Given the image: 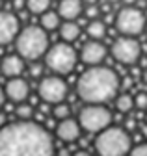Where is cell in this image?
<instances>
[{
	"label": "cell",
	"mask_w": 147,
	"mask_h": 156,
	"mask_svg": "<svg viewBox=\"0 0 147 156\" xmlns=\"http://www.w3.org/2000/svg\"><path fill=\"white\" fill-rule=\"evenodd\" d=\"M0 156H54V141L47 128L32 119L0 126Z\"/></svg>",
	"instance_id": "1"
},
{
	"label": "cell",
	"mask_w": 147,
	"mask_h": 156,
	"mask_svg": "<svg viewBox=\"0 0 147 156\" xmlns=\"http://www.w3.org/2000/svg\"><path fill=\"white\" fill-rule=\"evenodd\" d=\"M119 84L121 82L116 71L102 65H91L78 78L77 95L86 104H104L116 99Z\"/></svg>",
	"instance_id": "2"
},
{
	"label": "cell",
	"mask_w": 147,
	"mask_h": 156,
	"mask_svg": "<svg viewBox=\"0 0 147 156\" xmlns=\"http://www.w3.org/2000/svg\"><path fill=\"white\" fill-rule=\"evenodd\" d=\"M17 54H21L26 62H38L45 58L48 50V32L43 26H26L19 30L15 37Z\"/></svg>",
	"instance_id": "3"
},
{
	"label": "cell",
	"mask_w": 147,
	"mask_h": 156,
	"mask_svg": "<svg viewBox=\"0 0 147 156\" xmlns=\"http://www.w3.org/2000/svg\"><path fill=\"white\" fill-rule=\"evenodd\" d=\"M132 138L123 126H106L95 138V151L99 156H128Z\"/></svg>",
	"instance_id": "4"
},
{
	"label": "cell",
	"mask_w": 147,
	"mask_h": 156,
	"mask_svg": "<svg viewBox=\"0 0 147 156\" xmlns=\"http://www.w3.org/2000/svg\"><path fill=\"white\" fill-rule=\"evenodd\" d=\"M77 62H78V54L71 47V43H67V41H62V43L48 47V50L45 54V65L54 74H60V76L69 74L75 69Z\"/></svg>",
	"instance_id": "5"
},
{
	"label": "cell",
	"mask_w": 147,
	"mask_h": 156,
	"mask_svg": "<svg viewBox=\"0 0 147 156\" xmlns=\"http://www.w3.org/2000/svg\"><path fill=\"white\" fill-rule=\"evenodd\" d=\"M78 123L86 132L99 134L112 125V113L104 104H86L78 112Z\"/></svg>",
	"instance_id": "6"
},
{
	"label": "cell",
	"mask_w": 147,
	"mask_h": 156,
	"mask_svg": "<svg viewBox=\"0 0 147 156\" xmlns=\"http://www.w3.org/2000/svg\"><path fill=\"white\" fill-rule=\"evenodd\" d=\"M145 15L136 6H125L116 15V28L121 35H140L145 30Z\"/></svg>",
	"instance_id": "7"
},
{
	"label": "cell",
	"mask_w": 147,
	"mask_h": 156,
	"mask_svg": "<svg viewBox=\"0 0 147 156\" xmlns=\"http://www.w3.org/2000/svg\"><path fill=\"white\" fill-rule=\"evenodd\" d=\"M112 56L121 65H134L142 56V45L132 35H121L112 43Z\"/></svg>",
	"instance_id": "8"
},
{
	"label": "cell",
	"mask_w": 147,
	"mask_h": 156,
	"mask_svg": "<svg viewBox=\"0 0 147 156\" xmlns=\"http://www.w3.org/2000/svg\"><path fill=\"white\" fill-rule=\"evenodd\" d=\"M67 84L60 74H50L41 78V82L38 86V93H39V99L47 104H58L63 102L65 97H67Z\"/></svg>",
	"instance_id": "9"
},
{
	"label": "cell",
	"mask_w": 147,
	"mask_h": 156,
	"mask_svg": "<svg viewBox=\"0 0 147 156\" xmlns=\"http://www.w3.org/2000/svg\"><path fill=\"white\" fill-rule=\"evenodd\" d=\"M19 30V17L11 11L0 9V47H6L11 41H15Z\"/></svg>",
	"instance_id": "10"
},
{
	"label": "cell",
	"mask_w": 147,
	"mask_h": 156,
	"mask_svg": "<svg viewBox=\"0 0 147 156\" xmlns=\"http://www.w3.org/2000/svg\"><path fill=\"white\" fill-rule=\"evenodd\" d=\"M108 54V48L99 41V39H93V41L84 43L82 50H80V60L86 65H101L104 62V58Z\"/></svg>",
	"instance_id": "11"
},
{
	"label": "cell",
	"mask_w": 147,
	"mask_h": 156,
	"mask_svg": "<svg viewBox=\"0 0 147 156\" xmlns=\"http://www.w3.org/2000/svg\"><path fill=\"white\" fill-rule=\"evenodd\" d=\"M4 91H6V97H8L11 102L19 104V102H24V101L28 99V95H30V86H28V82L24 80V78L13 76V78H9V80H8Z\"/></svg>",
	"instance_id": "12"
},
{
	"label": "cell",
	"mask_w": 147,
	"mask_h": 156,
	"mask_svg": "<svg viewBox=\"0 0 147 156\" xmlns=\"http://www.w3.org/2000/svg\"><path fill=\"white\" fill-rule=\"evenodd\" d=\"M80 123L75 121V119H71V117H65V119H62L58 125H56V136H58V140L65 141V143H73V141H77L80 138Z\"/></svg>",
	"instance_id": "13"
},
{
	"label": "cell",
	"mask_w": 147,
	"mask_h": 156,
	"mask_svg": "<svg viewBox=\"0 0 147 156\" xmlns=\"http://www.w3.org/2000/svg\"><path fill=\"white\" fill-rule=\"evenodd\" d=\"M24 58L21 54H9L0 62V73L6 78H13V76H21L24 73Z\"/></svg>",
	"instance_id": "14"
},
{
	"label": "cell",
	"mask_w": 147,
	"mask_h": 156,
	"mask_svg": "<svg viewBox=\"0 0 147 156\" xmlns=\"http://www.w3.org/2000/svg\"><path fill=\"white\" fill-rule=\"evenodd\" d=\"M84 11V0H60L58 13L63 21H77Z\"/></svg>",
	"instance_id": "15"
},
{
	"label": "cell",
	"mask_w": 147,
	"mask_h": 156,
	"mask_svg": "<svg viewBox=\"0 0 147 156\" xmlns=\"http://www.w3.org/2000/svg\"><path fill=\"white\" fill-rule=\"evenodd\" d=\"M58 30H60V37L63 39V41H67V43H73V41H77V39L80 37V26L75 21L62 23Z\"/></svg>",
	"instance_id": "16"
},
{
	"label": "cell",
	"mask_w": 147,
	"mask_h": 156,
	"mask_svg": "<svg viewBox=\"0 0 147 156\" xmlns=\"http://www.w3.org/2000/svg\"><path fill=\"white\" fill-rule=\"evenodd\" d=\"M60 13H56V11H50V9H47L45 13H41L39 15V26H43L47 32H54L56 28H60Z\"/></svg>",
	"instance_id": "17"
},
{
	"label": "cell",
	"mask_w": 147,
	"mask_h": 156,
	"mask_svg": "<svg viewBox=\"0 0 147 156\" xmlns=\"http://www.w3.org/2000/svg\"><path fill=\"white\" fill-rule=\"evenodd\" d=\"M88 35L91 39H102L106 35V23L102 19H91V23L88 24Z\"/></svg>",
	"instance_id": "18"
},
{
	"label": "cell",
	"mask_w": 147,
	"mask_h": 156,
	"mask_svg": "<svg viewBox=\"0 0 147 156\" xmlns=\"http://www.w3.org/2000/svg\"><path fill=\"white\" fill-rule=\"evenodd\" d=\"M134 108V97L128 93H121L116 97V110L121 113H128Z\"/></svg>",
	"instance_id": "19"
},
{
	"label": "cell",
	"mask_w": 147,
	"mask_h": 156,
	"mask_svg": "<svg viewBox=\"0 0 147 156\" xmlns=\"http://www.w3.org/2000/svg\"><path fill=\"white\" fill-rule=\"evenodd\" d=\"M52 0H26V9L34 15H41L50 8Z\"/></svg>",
	"instance_id": "20"
},
{
	"label": "cell",
	"mask_w": 147,
	"mask_h": 156,
	"mask_svg": "<svg viewBox=\"0 0 147 156\" xmlns=\"http://www.w3.org/2000/svg\"><path fill=\"white\" fill-rule=\"evenodd\" d=\"M52 117H54V119H58V121L65 119V117H71V108H69V104H65V102L54 104V106H52Z\"/></svg>",
	"instance_id": "21"
},
{
	"label": "cell",
	"mask_w": 147,
	"mask_h": 156,
	"mask_svg": "<svg viewBox=\"0 0 147 156\" xmlns=\"http://www.w3.org/2000/svg\"><path fill=\"white\" fill-rule=\"evenodd\" d=\"M15 115L19 117V119H32V115H34L32 104H26V101L24 102H19V104H17V108H15Z\"/></svg>",
	"instance_id": "22"
},
{
	"label": "cell",
	"mask_w": 147,
	"mask_h": 156,
	"mask_svg": "<svg viewBox=\"0 0 147 156\" xmlns=\"http://www.w3.org/2000/svg\"><path fill=\"white\" fill-rule=\"evenodd\" d=\"M134 108L138 110H147V93H138L134 97Z\"/></svg>",
	"instance_id": "23"
},
{
	"label": "cell",
	"mask_w": 147,
	"mask_h": 156,
	"mask_svg": "<svg viewBox=\"0 0 147 156\" xmlns=\"http://www.w3.org/2000/svg\"><path fill=\"white\" fill-rule=\"evenodd\" d=\"M128 156H147V143H142V145H136L131 149Z\"/></svg>",
	"instance_id": "24"
},
{
	"label": "cell",
	"mask_w": 147,
	"mask_h": 156,
	"mask_svg": "<svg viewBox=\"0 0 147 156\" xmlns=\"http://www.w3.org/2000/svg\"><path fill=\"white\" fill-rule=\"evenodd\" d=\"M86 15H88L89 19H97V17L101 15V9H99L95 4H89V8L86 9Z\"/></svg>",
	"instance_id": "25"
},
{
	"label": "cell",
	"mask_w": 147,
	"mask_h": 156,
	"mask_svg": "<svg viewBox=\"0 0 147 156\" xmlns=\"http://www.w3.org/2000/svg\"><path fill=\"white\" fill-rule=\"evenodd\" d=\"M6 99H8V97H6V91H4L2 87H0V108H2V106H4V102H6Z\"/></svg>",
	"instance_id": "26"
},
{
	"label": "cell",
	"mask_w": 147,
	"mask_h": 156,
	"mask_svg": "<svg viewBox=\"0 0 147 156\" xmlns=\"http://www.w3.org/2000/svg\"><path fill=\"white\" fill-rule=\"evenodd\" d=\"M41 71H43V69H41L39 65H34V67H32V76H39Z\"/></svg>",
	"instance_id": "27"
},
{
	"label": "cell",
	"mask_w": 147,
	"mask_h": 156,
	"mask_svg": "<svg viewBox=\"0 0 147 156\" xmlns=\"http://www.w3.org/2000/svg\"><path fill=\"white\" fill-rule=\"evenodd\" d=\"M73 156H93V154H91V152H88V151H77V152L73 154Z\"/></svg>",
	"instance_id": "28"
},
{
	"label": "cell",
	"mask_w": 147,
	"mask_h": 156,
	"mask_svg": "<svg viewBox=\"0 0 147 156\" xmlns=\"http://www.w3.org/2000/svg\"><path fill=\"white\" fill-rule=\"evenodd\" d=\"M123 2H125L127 6H136V2H138V0H123Z\"/></svg>",
	"instance_id": "29"
},
{
	"label": "cell",
	"mask_w": 147,
	"mask_h": 156,
	"mask_svg": "<svg viewBox=\"0 0 147 156\" xmlns=\"http://www.w3.org/2000/svg\"><path fill=\"white\" fill-rule=\"evenodd\" d=\"M97 2H99V0H84V4H88V6L89 4H97Z\"/></svg>",
	"instance_id": "30"
},
{
	"label": "cell",
	"mask_w": 147,
	"mask_h": 156,
	"mask_svg": "<svg viewBox=\"0 0 147 156\" xmlns=\"http://www.w3.org/2000/svg\"><path fill=\"white\" fill-rule=\"evenodd\" d=\"M142 78H143V82H145V84H147V69H145V71H143V74H142Z\"/></svg>",
	"instance_id": "31"
},
{
	"label": "cell",
	"mask_w": 147,
	"mask_h": 156,
	"mask_svg": "<svg viewBox=\"0 0 147 156\" xmlns=\"http://www.w3.org/2000/svg\"><path fill=\"white\" fill-rule=\"evenodd\" d=\"M108 4H116V2H121V0H106Z\"/></svg>",
	"instance_id": "32"
},
{
	"label": "cell",
	"mask_w": 147,
	"mask_h": 156,
	"mask_svg": "<svg viewBox=\"0 0 147 156\" xmlns=\"http://www.w3.org/2000/svg\"><path fill=\"white\" fill-rule=\"evenodd\" d=\"M0 8H2V0H0Z\"/></svg>",
	"instance_id": "33"
},
{
	"label": "cell",
	"mask_w": 147,
	"mask_h": 156,
	"mask_svg": "<svg viewBox=\"0 0 147 156\" xmlns=\"http://www.w3.org/2000/svg\"><path fill=\"white\" fill-rule=\"evenodd\" d=\"M145 30H147V23H145Z\"/></svg>",
	"instance_id": "34"
},
{
	"label": "cell",
	"mask_w": 147,
	"mask_h": 156,
	"mask_svg": "<svg viewBox=\"0 0 147 156\" xmlns=\"http://www.w3.org/2000/svg\"><path fill=\"white\" fill-rule=\"evenodd\" d=\"M0 62H2V60H0Z\"/></svg>",
	"instance_id": "35"
}]
</instances>
